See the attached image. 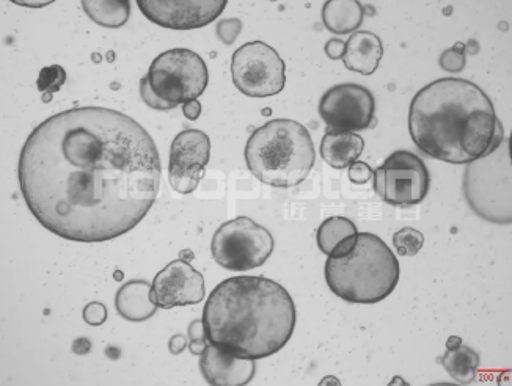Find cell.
<instances>
[{
    "label": "cell",
    "mask_w": 512,
    "mask_h": 386,
    "mask_svg": "<svg viewBox=\"0 0 512 386\" xmlns=\"http://www.w3.org/2000/svg\"><path fill=\"white\" fill-rule=\"evenodd\" d=\"M161 175L147 129L106 107H76L43 121L18 164L33 217L55 236L88 244L134 230L156 203Z\"/></svg>",
    "instance_id": "6da1fadb"
},
{
    "label": "cell",
    "mask_w": 512,
    "mask_h": 386,
    "mask_svg": "<svg viewBox=\"0 0 512 386\" xmlns=\"http://www.w3.org/2000/svg\"><path fill=\"white\" fill-rule=\"evenodd\" d=\"M409 131L426 156L454 165L472 164L505 140L491 98L458 77L421 88L410 102Z\"/></svg>",
    "instance_id": "7a4b0ae2"
},
{
    "label": "cell",
    "mask_w": 512,
    "mask_h": 386,
    "mask_svg": "<svg viewBox=\"0 0 512 386\" xmlns=\"http://www.w3.org/2000/svg\"><path fill=\"white\" fill-rule=\"evenodd\" d=\"M203 325L211 346L236 357L261 360L288 344L296 327V305L277 281L228 278L206 300Z\"/></svg>",
    "instance_id": "3957f363"
},
{
    "label": "cell",
    "mask_w": 512,
    "mask_h": 386,
    "mask_svg": "<svg viewBox=\"0 0 512 386\" xmlns=\"http://www.w3.org/2000/svg\"><path fill=\"white\" fill-rule=\"evenodd\" d=\"M244 154L256 179L280 189L304 183L316 162L310 132L294 120H272L256 129Z\"/></svg>",
    "instance_id": "277c9868"
},
{
    "label": "cell",
    "mask_w": 512,
    "mask_h": 386,
    "mask_svg": "<svg viewBox=\"0 0 512 386\" xmlns=\"http://www.w3.org/2000/svg\"><path fill=\"white\" fill-rule=\"evenodd\" d=\"M398 259L381 237L359 233L354 250L341 258H329L326 281L330 291L344 302L371 305L387 299L398 286Z\"/></svg>",
    "instance_id": "5b68a950"
},
{
    "label": "cell",
    "mask_w": 512,
    "mask_h": 386,
    "mask_svg": "<svg viewBox=\"0 0 512 386\" xmlns=\"http://www.w3.org/2000/svg\"><path fill=\"white\" fill-rule=\"evenodd\" d=\"M465 195L476 214L497 223H511L509 140L465 170Z\"/></svg>",
    "instance_id": "8992f818"
},
{
    "label": "cell",
    "mask_w": 512,
    "mask_h": 386,
    "mask_svg": "<svg viewBox=\"0 0 512 386\" xmlns=\"http://www.w3.org/2000/svg\"><path fill=\"white\" fill-rule=\"evenodd\" d=\"M147 77L153 92L175 106L200 98L209 82L205 60L189 49L162 52L151 63Z\"/></svg>",
    "instance_id": "52a82bcc"
},
{
    "label": "cell",
    "mask_w": 512,
    "mask_h": 386,
    "mask_svg": "<svg viewBox=\"0 0 512 386\" xmlns=\"http://www.w3.org/2000/svg\"><path fill=\"white\" fill-rule=\"evenodd\" d=\"M211 252L219 266L247 272L263 266L274 252V237L249 217H238L216 231Z\"/></svg>",
    "instance_id": "ba28073f"
},
{
    "label": "cell",
    "mask_w": 512,
    "mask_h": 386,
    "mask_svg": "<svg viewBox=\"0 0 512 386\" xmlns=\"http://www.w3.org/2000/svg\"><path fill=\"white\" fill-rule=\"evenodd\" d=\"M231 74L239 92L249 98H269L285 88V62L263 41L244 44L233 54Z\"/></svg>",
    "instance_id": "9c48e42d"
},
{
    "label": "cell",
    "mask_w": 512,
    "mask_h": 386,
    "mask_svg": "<svg viewBox=\"0 0 512 386\" xmlns=\"http://www.w3.org/2000/svg\"><path fill=\"white\" fill-rule=\"evenodd\" d=\"M377 195L392 206H414L428 197L431 175L423 159L410 151H395L374 170Z\"/></svg>",
    "instance_id": "30bf717a"
},
{
    "label": "cell",
    "mask_w": 512,
    "mask_h": 386,
    "mask_svg": "<svg viewBox=\"0 0 512 386\" xmlns=\"http://www.w3.org/2000/svg\"><path fill=\"white\" fill-rule=\"evenodd\" d=\"M376 99L359 84H340L329 88L319 101V115L329 129L357 132L376 123Z\"/></svg>",
    "instance_id": "8fae6325"
},
{
    "label": "cell",
    "mask_w": 512,
    "mask_h": 386,
    "mask_svg": "<svg viewBox=\"0 0 512 386\" xmlns=\"http://www.w3.org/2000/svg\"><path fill=\"white\" fill-rule=\"evenodd\" d=\"M211 157V140L198 129L180 132L170 148L169 181L178 193L194 192L205 176Z\"/></svg>",
    "instance_id": "7c38bea8"
},
{
    "label": "cell",
    "mask_w": 512,
    "mask_h": 386,
    "mask_svg": "<svg viewBox=\"0 0 512 386\" xmlns=\"http://www.w3.org/2000/svg\"><path fill=\"white\" fill-rule=\"evenodd\" d=\"M227 0H139L137 7L156 26L172 30L202 29L216 21Z\"/></svg>",
    "instance_id": "4fadbf2b"
},
{
    "label": "cell",
    "mask_w": 512,
    "mask_h": 386,
    "mask_svg": "<svg viewBox=\"0 0 512 386\" xmlns=\"http://www.w3.org/2000/svg\"><path fill=\"white\" fill-rule=\"evenodd\" d=\"M151 299L162 310L197 305L205 299V278L184 259H176L154 277Z\"/></svg>",
    "instance_id": "5bb4252c"
},
{
    "label": "cell",
    "mask_w": 512,
    "mask_h": 386,
    "mask_svg": "<svg viewBox=\"0 0 512 386\" xmlns=\"http://www.w3.org/2000/svg\"><path fill=\"white\" fill-rule=\"evenodd\" d=\"M200 369L206 382L213 386L249 385L255 377L256 363L236 357L208 344L200 355Z\"/></svg>",
    "instance_id": "9a60e30c"
},
{
    "label": "cell",
    "mask_w": 512,
    "mask_h": 386,
    "mask_svg": "<svg viewBox=\"0 0 512 386\" xmlns=\"http://www.w3.org/2000/svg\"><path fill=\"white\" fill-rule=\"evenodd\" d=\"M382 57H384V46L381 38L373 32L360 30L352 33L341 60L349 71L362 76H371L379 68Z\"/></svg>",
    "instance_id": "2e32d148"
},
{
    "label": "cell",
    "mask_w": 512,
    "mask_h": 386,
    "mask_svg": "<svg viewBox=\"0 0 512 386\" xmlns=\"http://www.w3.org/2000/svg\"><path fill=\"white\" fill-rule=\"evenodd\" d=\"M357 226L346 217H330L319 226L316 241L319 250L329 258H341L354 250L357 244Z\"/></svg>",
    "instance_id": "e0dca14e"
},
{
    "label": "cell",
    "mask_w": 512,
    "mask_h": 386,
    "mask_svg": "<svg viewBox=\"0 0 512 386\" xmlns=\"http://www.w3.org/2000/svg\"><path fill=\"white\" fill-rule=\"evenodd\" d=\"M115 308L126 321L143 322L153 317L158 305L151 299V285L147 281L132 280L121 286L115 297Z\"/></svg>",
    "instance_id": "ac0fdd59"
},
{
    "label": "cell",
    "mask_w": 512,
    "mask_h": 386,
    "mask_svg": "<svg viewBox=\"0 0 512 386\" xmlns=\"http://www.w3.org/2000/svg\"><path fill=\"white\" fill-rule=\"evenodd\" d=\"M365 142L355 132L329 129L321 143V156L326 164L337 170L351 167L362 156Z\"/></svg>",
    "instance_id": "d6986e66"
},
{
    "label": "cell",
    "mask_w": 512,
    "mask_h": 386,
    "mask_svg": "<svg viewBox=\"0 0 512 386\" xmlns=\"http://www.w3.org/2000/svg\"><path fill=\"white\" fill-rule=\"evenodd\" d=\"M363 16V5L357 0H329L322 7V22L335 35L357 32Z\"/></svg>",
    "instance_id": "ffe728a7"
},
{
    "label": "cell",
    "mask_w": 512,
    "mask_h": 386,
    "mask_svg": "<svg viewBox=\"0 0 512 386\" xmlns=\"http://www.w3.org/2000/svg\"><path fill=\"white\" fill-rule=\"evenodd\" d=\"M442 365L454 382L470 385L475 382L476 372L480 368V355L472 347L461 344L453 349H447L442 358Z\"/></svg>",
    "instance_id": "44dd1931"
},
{
    "label": "cell",
    "mask_w": 512,
    "mask_h": 386,
    "mask_svg": "<svg viewBox=\"0 0 512 386\" xmlns=\"http://www.w3.org/2000/svg\"><path fill=\"white\" fill-rule=\"evenodd\" d=\"M82 8L88 18L107 29L125 26L131 15V4L128 0H82Z\"/></svg>",
    "instance_id": "7402d4cb"
},
{
    "label": "cell",
    "mask_w": 512,
    "mask_h": 386,
    "mask_svg": "<svg viewBox=\"0 0 512 386\" xmlns=\"http://www.w3.org/2000/svg\"><path fill=\"white\" fill-rule=\"evenodd\" d=\"M66 82V73L60 65L46 66L40 71L37 85L38 90L43 93V101L49 102L54 93L59 92L62 85Z\"/></svg>",
    "instance_id": "603a6c76"
},
{
    "label": "cell",
    "mask_w": 512,
    "mask_h": 386,
    "mask_svg": "<svg viewBox=\"0 0 512 386\" xmlns=\"http://www.w3.org/2000/svg\"><path fill=\"white\" fill-rule=\"evenodd\" d=\"M393 245L399 256H415L425 245V234L414 228H403L393 236Z\"/></svg>",
    "instance_id": "cb8c5ba5"
},
{
    "label": "cell",
    "mask_w": 512,
    "mask_h": 386,
    "mask_svg": "<svg viewBox=\"0 0 512 386\" xmlns=\"http://www.w3.org/2000/svg\"><path fill=\"white\" fill-rule=\"evenodd\" d=\"M465 65H467V57H465L464 43H456L453 48L440 55V66L447 73H461V71H464Z\"/></svg>",
    "instance_id": "d4e9b609"
},
{
    "label": "cell",
    "mask_w": 512,
    "mask_h": 386,
    "mask_svg": "<svg viewBox=\"0 0 512 386\" xmlns=\"http://www.w3.org/2000/svg\"><path fill=\"white\" fill-rule=\"evenodd\" d=\"M140 96H142L143 102L154 110L169 112V110H173L175 107H178L175 106V104H170V102L159 98V96L153 92V88H151L150 81H148L147 76L143 77L142 81H140Z\"/></svg>",
    "instance_id": "484cf974"
},
{
    "label": "cell",
    "mask_w": 512,
    "mask_h": 386,
    "mask_svg": "<svg viewBox=\"0 0 512 386\" xmlns=\"http://www.w3.org/2000/svg\"><path fill=\"white\" fill-rule=\"evenodd\" d=\"M242 32L241 19H224L217 24V37L222 43L231 46L238 40L239 33Z\"/></svg>",
    "instance_id": "4316f807"
},
{
    "label": "cell",
    "mask_w": 512,
    "mask_h": 386,
    "mask_svg": "<svg viewBox=\"0 0 512 386\" xmlns=\"http://www.w3.org/2000/svg\"><path fill=\"white\" fill-rule=\"evenodd\" d=\"M189 339H191V352L192 355H202L205 352L206 346V333L203 319L192 322L189 325Z\"/></svg>",
    "instance_id": "83f0119b"
},
{
    "label": "cell",
    "mask_w": 512,
    "mask_h": 386,
    "mask_svg": "<svg viewBox=\"0 0 512 386\" xmlns=\"http://www.w3.org/2000/svg\"><path fill=\"white\" fill-rule=\"evenodd\" d=\"M82 317H84V321L87 322L88 325L99 327V325H103L104 322L107 321V308L103 305V303H88V305L84 308Z\"/></svg>",
    "instance_id": "f1b7e54d"
},
{
    "label": "cell",
    "mask_w": 512,
    "mask_h": 386,
    "mask_svg": "<svg viewBox=\"0 0 512 386\" xmlns=\"http://www.w3.org/2000/svg\"><path fill=\"white\" fill-rule=\"evenodd\" d=\"M348 176L351 179V183L363 186V184L370 183L371 179L374 178V170L365 162L357 161L349 167Z\"/></svg>",
    "instance_id": "f546056e"
},
{
    "label": "cell",
    "mask_w": 512,
    "mask_h": 386,
    "mask_svg": "<svg viewBox=\"0 0 512 386\" xmlns=\"http://www.w3.org/2000/svg\"><path fill=\"white\" fill-rule=\"evenodd\" d=\"M344 51H346V43L337 38L327 41L326 54L330 60H341L343 59Z\"/></svg>",
    "instance_id": "4dcf8cb0"
},
{
    "label": "cell",
    "mask_w": 512,
    "mask_h": 386,
    "mask_svg": "<svg viewBox=\"0 0 512 386\" xmlns=\"http://www.w3.org/2000/svg\"><path fill=\"white\" fill-rule=\"evenodd\" d=\"M183 113L187 120H198V117L202 115V104H200L197 99H195V101L186 102V104H183Z\"/></svg>",
    "instance_id": "1f68e13d"
},
{
    "label": "cell",
    "mask_w": 512,
    "mask_h": 386,
    "mask_svg": "<svg viewBox=\"0 0 512 386\" xmlns=\"http://www.w3.org/2000/svg\"><path fill=\"white\" fill-rule=\"evenodd\" d=\"M187 347V339L181 335H175L170 339L169 350L173 355H178Z\"/></svg>",
    "instance_id": "d6a6232c"
},
{
    "label": "cell",
    "mask_w": 512,
    "mask_h": 386,
    "mask_svg": "<svg viewBox=\"0 0 512 386\" xmlns=\"http://www.w3.org/2000/svg\"><path fill=\"white\" fill-rule=\"evenodd\" d=\"M462 339L459 336H451L447 341V349H453V347L461 346Z\"/></svg>",
    "instance_id": "836d02e7"
},
{
    "label": "cell",
    "mask_w": 512,
    "mask_h": 386,
    "mask_svg": "<svg viewBox=\"0 0 512 386\" xmlns=\"http://www.w3.org/2000/svg\"><path fill=\"white\" fill-rule=\"evenodd\" d=\"M15 4L24 5V7H44V5H49L51 2H18V0H15Z\"/></svg>",
    "instance_id": "e575fe53"
}]
</instances>
